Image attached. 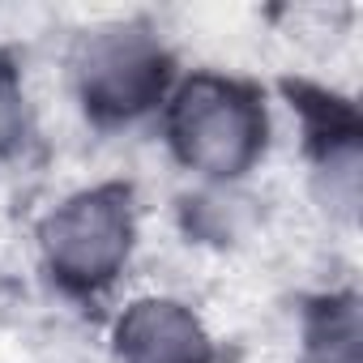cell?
Returning <instances> with one entry per match:
<instances>
[{
	"label": "cell",
	"mask_w": 363,
	"mask_h": 363,
	"mask_svg": "<svg viewBox=\"0 0 363 363\" xmlns=\"http://www.w3.org/2000/svg\"><path fill=\"white\" fill-rule=\"evenodd\" d=\"M77 82L99 116H137L162 94L167 56L145 26H103L77 43Z\"/></svg>",
	"instance_id": "3957f363"
},
{
	"label": "cell",
	"mask_w": 363,
	"mask_h": 363,
	"mask_svg": "<svg viewBox=\"0 0 363 363\" xmlns=\"http://www.w3.org/2000/svg\"><path fill=\"white\" fill-rule=\"evenodd\" d=\"M18 137H22V94H18L13 69L0 60V154L13 150Z\"/></svg>",
	"instance_id": "8992f818"
},
{
	"label": "cell",
	"mask_w": 363,
	"mask_h": 363,
	"mask_svg": "<svg viewBox=\"0 0 363 363\" xmlns=\"http://www.w3.org/2000/svg\"><path fill=\"white\" fill-rule=\"evenodd\" d=\"M308 363H359V312L354 303H329L312 325V359Z\"/></svg>",
	"instance_id": "5b68a950"
},
{
	"label": "cell",
	"mask_w": 363,
	"mask_h": 363,
	"mask_svg": "<svg viewBox=\"0 0 363 363\" xmlns=\"http://www.w3.org/2000/svg\"><path fill=\"white\" fill-rule=\"evenodd\" d=\"M171 141L197 171L240 175L265 145V107L240 82L193 77L171 107Z\"/></svg>",
	"instance_id": "6da1fadb"
},
{
	"label": "cell",
	"mask_w": 363,
	"mask_h": 363,
	"mask_svg": "<svg viewBox=\"0 0 363 363\" xmlns=\"http://www.w3.org/2000/svg\"><path fill=\"white\" fill-rule=\"evenodd\" d=\"M116 350L124 363H210L201 325L171 299H141L116 325Z\"/></svg>",
	"instance_id": "277c9868"
},
{
	"label": "cell",
	"mask_w": 363,
	"mask_h": 363,
	"mask_svg": "<svg viewBox=\"0 0 363 363\" xmlns=\"http://www.w3.org/2000/svg\"><path fill=\"white\" fill-rule=\"evenodd\" d=\"M133 244L128 193L107 184L65 201L43 223V248L52 269L69 286H103L124 265Z\"/></svg>",
	"instance_id": "7a4b0ae2"
}]
</instances>
